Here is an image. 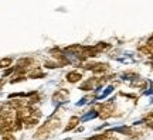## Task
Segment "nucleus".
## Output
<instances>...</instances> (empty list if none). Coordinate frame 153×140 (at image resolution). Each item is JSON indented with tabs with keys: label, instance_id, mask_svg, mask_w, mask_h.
I'll return each mask as SVG.
<instances>
[{
	"label": "nucleus",
	"instance_id": "obj_1",
	"mask_svg": "<svg viewBox=\"0 0 153 140\" xmlns=\"http://www.w3.org/2000/svg\"><path fill=\"white\" fill-rule=\"evenodd\" d=\"M60 126H61V120H60V119L55 118V116H51V118L47 119V120H45V122H44L40 127H41L43 130H45L47 133H50V135H51V133H53L54 130L58 129Z\"/></svg>",
	"mask_w": 153,
	"mask_h": 140
},
{
	"label": "nucleus",
	"instance_id": "obj_2",
	"mask_svg": "<svg viewBox=\"0 0 153 140\" xmlns=\"http://www.w3.org/2000/svg\"><path fill=\"white\" fill-rule=\"evenodd\" d=\"M114 112V103H104L98 109V118L99 119H108Z\"/></svg>",
	"mask_w": 153,
	"mask_h": 140
},
{
	"label": "nucleus",
	"instance_id": "obj_3",
	"mask_svg": "<svg viewBox=\"0 0 153 140\" xmlns=\"http://www.w3.org/2000/svg\"><path fill=\"white\" fill-rule=\"evenodd\" d=\"M68 91L67 89H58L57 92H54V95H53V101L54 102H62V101H65L67 98H68Z\"/></svg>",
	"mask_w": 153,
	"mask_h": 140
},
{
	"label": "nucleus",
	"instance_id": "obj_4",
	"mask_svg": "<svg viewBox=\"0 0 153 140\" xmlns=\"http://www.w3.org/2000/svg\"><path fill=\"white\" fill-rule=\"evenodd\" d=\"M37 124H38V118H36V116H28V118L23 119V127H26V129L36 127Z\"/></svg>",
	"mask_w": 153,
	"mask_h": 140
},
{
	"label": "nucleus",
	"instance_id": "obj_5",
	"mask_svg": "<svg viewBox=\"0 0 153 140\" xmlns=\"http://www.w3.org/2000/svg\"><path fill=\"white\" fill-rule=\"evenodd\" d=\"M65 79L70 84H76V82H79L82 79V75L79 72H75V71H71V72H68L65 75Z\"/></svg>",
	"mask_w": 153,
	"mask_h": 140
},
{
	"label": "nucleus",
	"instance_id": "obj_6",
	"mask_svg": "<svg viewBox=\"0 0 153 140\" xmlns=\"http://www.w3.org/2000/svg\"><path fill=\"white\" fill-rule=\"evenodd\" d=\"M28 78H33V79H37V78H44L45 76V74H44L43 71L40 70L38 67H36V68H33V70L28 71Z\"/></svg>",
	"mask_w": 153,
	"mask_h": 140
},
{
	"label": "nucleus",
	"instance_id": "obj_7",
	"mask_svg": "<svg viewBox=\"0 0 153 140\" xmlns=\"http://www.w3.org/2000/svg\"><path fill=\"white\" fill-rule=\"evenodd\" d=\"M78 123H79V118L78 116H71V119L68 120V124L65 126V132H70V130L75 129L76 126H78Z\"/></svg>",
	"mask_w": 153,
	"mask_h": 140
},
{
	"label": "nucleus",
	"instance_id": "obj_8",
	"mask_svg": "<svg viewBox=\"0 0 153 140\" xmlns=\"http://www.w3.org/2000/svg\"><path fill=\"white\" fill-rule=\"evenodd\" d=\"M13 112H16V110L13 109V106L9 102L0 103V115H9V113H13Z\"/></svg>",
	"mask_w": 153,
	"mask_h": 140
},
{
	"label": "nucleus",
	"instance_id": "obj_9",
	"mask_svg": "<svg viewBox=\"0 0 153 140\" xmlns=\"http://www.w3.org/2000/svg\"><path fill=\"white\" fill-rule=\"evenodd\" d=\"M11 64H13V58H10V57L0 58V70H6V68L11 67Z\"/></svg>",
	"mask_w": 153,
	"mask_h": 140
},
{
	"label": "nucleus",
	"instance_id": "obj_10",
	"mask_svg": "<svg viewBox=\"0 0 153 140\" xmlns=\"http://www.w3.org/2000/svg\"><path fill=\"white\" fill-rule=\"evenodd\" d=\"M94 84H95V81H94V79H89V81L84 82V84L79 86V89H82V91H91V89H94Z\"/></svg>",
	"mask_w": 153,
	"mask_h": 140
},
{
	"label": "nucleus",
	"instance_id": "obj_11",
	"mask_svg": "<svg viewBox=\"0 0 153 140\" xmlns=\"http://www.w3.org/2000/svg\"><path fill=\"white\" fill-rule=\"evenodd\" d=\"M44 67H45V68H48V70H54V68H58L60 64H58V62H55V61H45Z\"/></svg>",
	"mask_w": 153,
	"mask_h": 140
},
{
	"label": "nucleus",
	"instance_id": "obj_12",
	"mask_svg": "<svg viewBox=\"0 0 153 140\" xmlns=\"http://www.w3.org/2000/svg\"><path fill=\"white\" fill-rule=\"evenodd\" d=\"M1 140H16V137H14L13 133H6V135H3V139Z\"/></svg>",
	"mask_w": 153,
	"mask_h": 140
},
{
	"label": "nucleus",
	"instance_id": "obj_13",
	"mask_svg": "<svg viewBox=\"0 0 153 140\" xmlns=\"http://www.w3.org/2000/svg\"><path fill=\"white\" fill-rule=\"evenodd\" d=\"M132 85H133V86H140V88H145V86H146V82L140 79V81H137V82H133Z\"/></svg>",
	"mask_w": 153,
	"mask_h": 140
},
{
	"label": "nucleus",
	"instance_id": "obj_14",
	"mask_svg": "<svg viewBox=\"0 0 153 140\" xmlns=\"http://www.w3.org/2000/svg\"><path fill=\"white\" fill-rule=\"evenodd\" d=\"M14 70H16L14 67H13V68H10V67H9V68H6V71H4V74H3V76H9L11 72H14Z\"/></svg>",
	"mask_w": 153,
	"mask_h": 140
},
{
	"label": "nucleus",
	"instance_id": "obj_15",
	"mask_svg": "<svg viewBox=\"0 0 153 140\" xmlns=\"http://www.w3.org/2000/svg\"><path fill=\"white\" fill-rule=\"evenodd\" d=\"M4 79H0V89H1V88H3V85H4Z\"/></svg>",
	"mask_w": 153,
	"mask_h": 140
},
{
	"label": "nucleus",
	"instance_id": "obj_16",
	"mask_svg": "<svg viewBox=\"0 0 153 140\" xmlns=\"http://www.w3.org/2000/svg\"><path fill=\"white\" fill-rule=\"evenodd\" d=\"M148 118H149V119H152V120H153V110H152V112H150V115H149Z\"/></svg>",
	"mask_w": 153,
	"mask_h": 140
}]
</instances>
